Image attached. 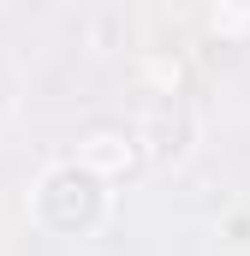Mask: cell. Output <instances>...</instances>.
Here are the masks:
<instances>
[{
  "instance_id": "6da1fadb",
  "label": "cell",
  "mask_w": 250,
  "mask_h": 256,
  "mask_svg": "<svg viewBox=\"0 0 250 256\" xmlns=\"http://www.w3.org/2000/svg\"><path fill=\"white\" fill-rule=\"evenodd\" d=\"M108 214H114V185L96 167H84L78 155L48 161L30 185V226L48 238H96Z\"/></svg>"
},
{
  "instance_id": "7a4b0ae2",
  "label": "cell",
  "mask_w": 250,
  "mask_h": 256,
  "mask_svg": "<svg viewBox=\"0 0 250 256\" xmlns=\"http://www.w3.org/2000/svg\"><path fill=\"white\" fill-rule=\"evenodd\" d=\"M78 161H84V167H96L108 185H125V179H137V173H143L149 149H143L137 126H96L84 143H78Z\"/></svg>"
},
{
  "instance_id": "3957f363",
  "label": "cell",
  "mask_w": 250,
  "mask_h": 256,
  "mask_svg": "<svg viewBox=\"0 0 250 256\" xmlns=\"http://www.w3.org/2000/svg\"><path fill=\"white\" fill-rule=\"evenodd\" d=\"M137 137H143V149H149V161H185L190 155V120L179 102H155V114L137 126Z\"/></svg>"
},
{
  "instance_id": "277c9868",
  "label": "cell",
  "mask_w": 250,
  "mask_h": 256,
  "mask_svg": "<svg viewBox=\"0 0 250 256\" xmlns=\"http://www.w3.org/2000/svg\"><path fill=\"white\" fill-rule=\"evenodd\" d=\"M220 238H232V244H250V208H232V214H220Z\"/></svg>"
},
{
  "instance_id": "5b68a950",
  "label": "cell",
  "mask_w": 250,
  "mask_h": 256,
  "mask_svg": "<svg viewBox=\"0 0 250 256\" xmlns=\"http://www.w3.org/2000/svg\"><path fill=\"white\" fill-rule=\"evenodd\" d=\"M208 6H244V0H208Z\"/></svg>"
},
{
  "instance_id": "8992f818",
  "label": "cell",
  "mask_w": 250,
  "mask_h": 256,
  "mask_svg": "<svg viewBox=\"0 0 250 256\" xmlns=\"http://www.w3.org/2000/svg\"><path fill=\"white\" fill-rule=\"evenodd\" d=\"M238 12H244V30H250V0H244V6H238Z\"/></svg>"
}]
</instances>
